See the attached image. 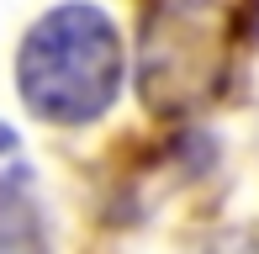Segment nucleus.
I'll return each mask as SVG.
<instances>
[{"label":"nucleus","mask_w":259,"mask_h":254,"mask_svg":"<svg viewBox=\"0 0 259 254\" xmlns=\"http://www.w3.org/2000/svg\"><path fill=\"white\" fill-rule=\"evenodd\" d=\"M27 180H32V159H27V148H21V138L0 122V206L16 201V196L27 191Z\"/></svg>","instance_id":"f03ea898"},{"label":"nucleus","mask_w":259,"mask_h":254,"mask_svg":"<svg viewBox=\"0 0 259 254\" xmlns=\"http://www.w3.org/2000/svg\"><path fill=\"white\" fill-rule=\"evenodd\" d=\"M127 79V48L101 6H58L27 32L16 53V85L32 117L53 127H85L111 111Z\"/></svg>","instance_id":"f257e3e1"}]
</instances>
